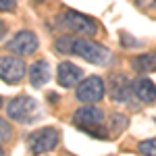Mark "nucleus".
Wrapping results in <instances>:
<instances>
[{"label":"nucleus","mask_w":156,"mask_h":156,"mask_svg":"<svg viewBox=\"0 0 156 156\" xmlns=\"http://www.w3.org/2000/svg\"><path fill=\"white\" fill-rule=\"evenodd\" d=\"M56 50L60 54H75L79 58H85L92 65H100V67H106L112 60V52L108 48H104L102 44H96L92 40H85L81 37H71V36H62L56 40Z\"/></svg>","instance_id":"obj_1"},{"label":"nucleus","mask_w":156,"mask_h":156,"mask_svg":"<svg viewBox=\"0 0 156 156\" xmlns=\"http://www.w3.org/2000/svg\"><path fill=\"white\" fill-rule=\"evenodd\" d=\"M56 27L69 31V34H75V36H83V37H92L98 34L96 21L77 11H62L56 17Z\"/></svg>","instance_id":"obj_2"},{"label":"nucleus","mask_w":156,"mask_h":156,"mask_svg":"<svg viewBox=\"0 0 156 156\" xmlns=\"http://www.w3.org/2000/svg\"><path fill=\"white\" fill-rule=\"evenodd\" d=\"M37 102L29 96H17L6 104V117L17 123H31L37 117Z\"/></svg>","instance_id":"obj_3"},{"label":"nucleus","mask_w":156,"mask_h":156,"mask_svg":"<svg viewBox=\"0 0 156 156\" xmlns=\"http://www.w3.org/2000/svg\"><path fill=\"white\" fill-rule=\"evenodd\" d=\"M58 140H60V133L56 127H42L37 131L29 133L27 144H29V150L34 154H46V152L54 150L58 146Z\"/></svg>","instance_id":"obj_4"},{"label":"nucleus","mask_w":156,"mask_h":156,"mask_svg":"<svg viewBox=\"0 0 156 156\" xmlns=\"http://www.w3.org/2000/svg\"><path fill=\"white\" fill-rule=\"evenodd\" d=\"M104 92H106V85L102 81V77L90 75V77H85L83 81L77 85L75 96H77L79 102H83V104H96V102H100L104 98Z\"/></svg>","instance_id":"obj_5"},{"label":"nucleus","mask_w":156,"mask_h":156,"mask_svg":"<svg viewBox=\"0 0 156 156\" xmlns=\"http://www.w3.org/2000/svg\"><path fill=\"white\" fill-rule=\"evenodd\" d=\"M37 37L34 31H19L6 42V50L17 56H29L37 50Z\"/></svg>","instance_id":"obj_6"},{"label":"nucleus","mask_w":156,"mask_h":156,"mask_svg":"<svg viewBox=\"0 0 156 156\" xmlns=\"http://www.w3.org/2000/svg\"><path fill=\"white\" fill-rule=\"evenodd\" d=\"M25 75V62L17 54L15 56H0V79L6 83H19Z\"/></svg>","instance_id":"obj_7"},{"label":"nucleus","mask_w":156,"mask_h":156,"mask_svg":"<svg viewBox=\"0 0 156 156\" xmlns=\"http://www.w3.org/2000/svg\"><path fill=\"white\" fill-rule=\"evenodd\" d=\"M104 121V112L102 108L94 106V104H85V106L77 108V112L73 115V123L79 129H87V127H100Z\"/></svg>","instance_id":"obj_8"},{"label":"nucleus","mask_w":156,"mask_h":156,"mask_svg":"<svg viewBox=\"0 0 156 156\" xmlns=\"http://www.w3.org/2000/svg\"><path fill=\"white\" fill-rule=\"evenodd\" d=\"M133 96H135L133 83L125 75H112V77H110V98H112V102L125 104V102H129Z\"/></svg>","instance_id":"obj_9"},{"label":"nucleus","mask_w":156,"mask_h":156,"mask_svg":"<svg viewBox=\"0 0 156 156\" xmlns=\"http://www.w3.org/2000/svg\"><path fill=\"white\" fill-rule=\"evenodd\" d=\"M56 81H58V85H62V87L79 85L83 81V71H81L77 65L65 60V62H60L58 69H56Z\"/></svg>","instance_id":"obj_10"},{"label":"nucleus","mask_w":156,"mask_h":156,"mask_svg":"<svg viewBox=\"0 0 156 156\" xmlns=\"http://www.w3.org/2000/svg\"><path fill=\"white\" fill-rule=\"evenodd\" d=\"M133 92H135V98L144 104H152L156 100V85L146 77H140L133 81Z\"/></svg>","instance_id":"obj_11"},{"label":"nucleus","mask_w":156,"mask_h":156,"mask_svg":"<svg viewBox=\"0 0 156 156\" xmlns=\"http://www.w3.org/2000/svg\"><path fill=\"white\" fill-rule=\"evenodd\" d=\"M50 81V65L48 60H36L29 69V83L34 87H42Z\"/></svg>","instance_id":"obj_12"},{"label":"nucleus","mask_w":156,"mask_h":156,"mask_svg":"<svg viewBox=\"0 0 156 156\" xmlns=\"http://www.w3.org/2000/svg\"><path fill=\"white\" fill-rule=\"evenodd\" d=\"M131 67L137 73H152L156 71V52H148V54H140L131 60Z\"/></svg>","instance_id":"obj_13"},{"label":"nucleus","mask_w":156,"mask_h":156,"mask_svg":"<svg viewBox=\"0 0 156 156\" xmlns=\"http://www.w3.org/2000/svg\"><path fill=\"white\" fill-rule=\"evenodd\" d=\"M129 125V119L125 117V115H119V112H115L112 117H110V129L115 133H121L125 127Z\"/></svg>","instance_id":"obj_14"},{"label":"nucleus","mask_w":156,"mask_h":156,"mask_svg":"<svg viewBox=\"0 0 156 156\" xmlns=\"http://www.w3.org/2000/svg\"><path fill=\"white\" fill-rule=\"evenodd\" d=\"M137 150H140V154H144V156H156V137L140 142Z\"/></svg>","instance_id":"obj_15"},{"label":"nucleus","mask_w":156,"mask_h":156,"mask_svg":"<svg viewBox=\"0 0 156 156\" xmlns=\"http://www.w3.org/2000/svg\"><path fill=\"white\" fill-rule=\"evenodd\" d=\"M11 135H12V131H11V127H9V123L0 119V144L9 142V140H11Z\"/></svg>","instance_id":"obj_16"},{"label":"nucleus","mask_w":156,"mask_h":156,"mask_svg":"<svg viewBox=\"0 0 156 156\" xmlns=\"http://www.w3.org/2000/svg\"><path fill=\"white\" fill-rule=\"evenodd\" d=\"M142 11H156V0H135Z\"/></svg>","instance_id":"obj_17"},{"label":"nucleus","mask_w":156,"mask_h":156,"mask_svg":"<svg viewBox=\"0 0 156 156\" xmlns=\"http://www.w3.org/2000/svg\"><path fill=\"white\" fill-rule=\"evenodd\" d=\"M15 6H17V0H0V11L11 12L15 11Z\"/></svg>","instance_id":"obj_18"},{"label":"nucleus","mask_w":156,"mask_h":156,"mask_svg":"<svg viewBox=\"0 0 156 156\" xmlns=\"http://www.w3.org/2000/svg\"><path fill=\"white\" fill-rule=\"evenodd\" d=\"M121 40L125 42V44H123L125 48H131V46H142L137 40H129V37H127V34H121Z\"/></svg>","instance_id":"obj_19"},{"label":"nucleus","mask_w":156,"mask_h":156,"mask_svg":"<svg viewBox=\"0 0 156 156\" xmlns=\"http://www.w3.org/2000/svg\"><path fill=\"white\" fill-rule=\"evenodd\" d=\"M4 34H6V25H4L2 21H0V37L4 36Z\"/></svg>","instance_id":"obj_20"},{"label":"nucleus","mask_w":156,"mask_h":156,"mask_svg":"<svg viewBox=\"0 0 156 156\" xmlns=\"http://www.w3.org/2000/svg\"><path fill=\"white\" fill-rule=\"evenodd\" d=\"M0 156H4V150H2V148H0Z\"/></svg>","instance_id":"obj_21"},{"label":"nucleus","mask_w":156,"mask_h":156,"mask_svg":"<svg viewBox=\"0 0 156 156\" xmlns=\"http://www.w3.org/2000/svg\"><path fill=\"white\" fill-rule=\"evenodd\" d=\"M0 108H2V98H0Z\"/></svg>","instance_id":"obj_22"}]
</instances>
